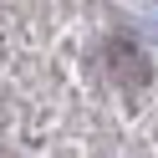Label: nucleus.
Returning a JSON list of instances; mask_svg holds the SVG:
<instances>
[{"label":"nucleus","mask_w":158,"mask_h":158,"mask_svg":"<svg viewBox=\"0 0 158 158\" xmlns=\"http://www.w3.org/2000/svg\"><path fill=\"white\" fill-rule=\"evenodd\" d=\"M0 158H158V46L97 5H0Z\"/></svg>","instance_id":"nucleus-1"}]
</instances>
